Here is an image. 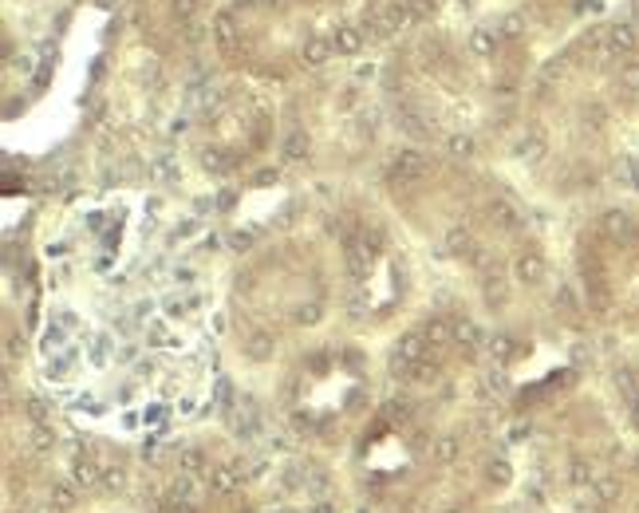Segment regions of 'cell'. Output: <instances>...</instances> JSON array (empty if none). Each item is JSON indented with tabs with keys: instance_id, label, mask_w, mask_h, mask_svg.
<instances>
[{
	"instance_id": "6da1fadb",
	"label": "cell",
	"mask_w": 639,
	"mask_h": 513,
	"mask_svg": "<svg viewBox=\"0 0 639 513\" xmlns=\"http://www.w3.org/2000/svg\"><path fill=\"white\" fill-rule=\"evenodd\" d=\"M426 174V158L418 154V150H399L395 158H391V186L395 190H407V186H415L418 178Z\"/></svg>"
},
{
	"instance_id": "7a4b0ae2",
	"label": "cell",
	"mask_w": 639,
	"mask_h": 513,
	"mask_svg": "<svg viewBox=\"0 0 639 513\" xmlns=\"http://www.w3.org/2000/svg\"><path fill=\"white\" fill-rule=\"evenodd\" d=\"M300 56H304V64L308 67H320V64H328V60L336 56V44H332L328 36H308L304 48H300Z\"/></svg>"
},
{
	"instance_id": "3957f363",
	"label": "cell",
	"mask_w": 639,
	"mask_h": 513,
	"mask_svg": "<svg viewBox=\"0 0 639 513\" xmlns=\"http://www.w3.org/2000/svg\"><path fill=\"white\" fill-rule=\"evenodd\" d=\"M513 276H517L521 285H541L544 281V261L537 253H521L513 261Z\"/></svg>"
},
{
	"instance_id": "277c9868",
	"label": "cell",
	"mask_w": 639,
	"mask_h": 513,
	"mask_svg": "<svg viewBox=\"0 0 639 513\" xmlns=\"http://www.w3.org/2000/svg\"><path fill=\"white\" fill-rule=\"evenodd\" d=\"M446 249L454 256L470 253L474 261H481V249L474 245V237H470V229H466V225H450V229H446Z\"/></svg>"
},
{
	"instance_id": "5b68a950",
	"label": "cell",
	"mask_w": 639,
	"mask_h": 513,
	"mask_svg": "<svg viewBox=\"0 0 639 513\" xmlns=\"http://www.w3.org/2000/svg\"><path fill=\"white\" fill-rule=\"evenodd\" d=\"M426 352H431V344H426V336H422V332H407V336L399 339V348H395V355H399V359H407V363L426 359Z\"/></svg>"
},
{
	"instance_id": "8992f818",
	"label": "cell",
	"mask_w": 639,
	"mask_h": 513,
	"mask_svg": "<svg viewBox=\"0 0 639 513\" xmlns=\"http://www.w3.org/2000/svg\"><path fill=\"white\" fill-rule=\"evenodd\" d=\"M71 481H75V486H83V490H91V486H103V470H99L91 458L75 454V462H71Z\"/></svg>"
},
{
	"instance_id": "52a82bcc",
	"label": "cell",
	"mask_w": 639,
	"mask_h": 513,
	"mask_svg": "<svg viewBox=\"0 0 639 513\" xmlns=\"http://www.w3.org/2000/svg\"><path fill=\"white\" fill-rule=\"evenodd\" d=\"M454 344H458V348H462L466 355H474L481 348V328L474 320H454Z\"/></svg>"
},
{
	"instance_id": "ba28073f",
	"label": "cell",
	"mask_w": 639,
	"mask_h": 513,
	"mask_svg": "<svg viewBox=\"0 0 639 513\" xmlns=\"http://www.w3.org/2000/svg\"><path fill=\"white\" fill-rule=\"evenodd\" d=\"M422 336H426V344H431V352H442L446 344H454V324L438 316V320H431L426 328H422Z\"/></svg>"
},
{
	"instance_id": "9c48e42d",
	"label": "cell",
	"mask_w": 639,
	"mask_h": 513,
	"mask_svg": "<svg viewBox=\"0 0 639 513\" xmlns=\"http://www.w3.org/2000/svg\"><path fill=\"white\" fill-rule=\"evenodd\" d=\"M367 269H371V249L359 245L355 237H348V273L359 281V276H367Z\"/></svg>"
},
{
	"instance_id": "30bf717a",
	"label": "cell",
	"mask_w": 639,
	"mask_h": 513,
	"mask_svg": "<svg viewBox=\"0 0 639 513\" xmlns=\"http://www.w3.org/2000/svg\"><path fill=\"white\" fill-rule=\"evenodd\" d=\"M213 40L225 51H233V44H237V20H233V12H217L213 16Z\"/></svg>"
},
{
	"instance_id": "8fae6325",
	"label": "cell",
	"mask_w": 639,
	"mask_h": 513,
	"mask_svg": "<svg viewBox=\"0 0 639 513\" xmlns=\"http://www.w3.org/2000/svg\"><path fill=\"white\" fill-rule=\"evenodd\" d=\"M592 490H596V501H600V505H612V501H620L623 481H620V474H604V478L592 481Z\"/></svg>"
},
{
	"instance_id": "7c38bea8",
	"label": "cell",
	"mask_w": 639,
	"mask_h": 513,
	"mask_svg": "<svg viewBox=\"0 0 639 513\" xmlns=\"http://www.w3.org/2000/svg\"><path fill=\"white\" fill-rule=\"evenodd\" d=\"M604 44L616 51V56H627V51L636 48V32H631L627 24H616V28H607L604 32Z\"/></svg>"
},
{
	"instance_id": "4fadbf2b",
	"label": "cell",
	"mask_w": 639,
	"mask_h": 513,
	"mask_svg": "<svg viewBox=\"0 0 639 513\" xmlns=\"http://www.w3.org/2000/svg\"><path fill=\"white\" fill-rule=\"evenodd\" d=\"M209 490H213V494H233V490H241V474L233 466H217V470L209 474Z\"/></svg>"
},
{
	"instance_id": "5bb4252c",
	"label": "cell",
	"mask_w": 639,
	"mask_h": 513,
	"mask_svg": "<svg viewBox=\"0 0 639 513\" xmlns=\"http://www.w3.org/2000/svg\"><path fill=\"white\" fill-rule=\"evenodd\" d=\"M363 40H367V36H363V28H339V32L332 36V44H336L339 56H352V51H359V48H363Z\"/></svg>"
},
{
	"instance_id": "9a60e30c",
	"label": "cell",
	"mask_w": 639,
	"mask_h": 513,
	"mask_svg": "<svg viewBox=\"0 0 639 513\" xmlns=\"http://www.w3.org/2000/svg\"><path fill=\"white\" fill-rule=\"evenodd\" d=\"M490 222H494L497 229H517V209H513L505 198H494V202H490Z\"/></svg>"
},
{
	"instance_id": "2e32d148",
	"label": "cell",
	"mask_w": 639,
	"mask_h": 513,
	"mask_svg": "<svg viewBox=\"0 0 639 513\" xmlns=\"http://www.w3.org/2000/svg\"><path fill=\"white\" fill-rule=\"evenodd\" d=\"M395 119H399V130H402V134H411V139H426V134H431V130H426V123H422L411 107H399V111H395Z\"/></svg>"
},
{
	"instance_id": "e0dca14e",
	"label": "cell",
	"mask_w": 639,
	"mask_h": 513,
	"mask_svg": "<svg viewBox=\"0 0 639 513\" xmlns=\"http://www.w3.org/2000/svg\"><path fill=\"white\" fill-rule=\"evenodd\" d=\"M517 154H521L525 162H541V154H544V134H541V130H537V127L529 130L525 139L517 143Z\"/></svg>"
},
{
	"instance_id": "ac0fdd59",
	"label": "cell",
	"mask_w": 639,
	"mask_h": 513,
	"mask_svg": "<svg viewBox=\"0 0 639 513\" xmlns=\"http://www.w3.org/2000/svg\"><path fill=\"white\" fill-rule=\"evenodd\" d=\"M458 450H462V446H458V438H454V434H446V438H438V442H434L431 458H434L438 466H450L454 458H458Z\"/></svg>"
},
{
	"instance_id": "d6986e66",
	"label": "cell",
	"mask_w": 639,
	"mask_h": 513,
	"mask_svg": "<svg viewBox=\"0 0 639 513\" xmlns=\"http://www.w3.org/2000/svg\"><path fill=\"white\" fill-rule=\"evenodd\" d=\"M75 505V481H56L51 486V510H71Z\"/></svg>"
},
{
	"instance_id": "ffe728a7",
	"label": "cell",
	"mask_w": 639,
	"mask_h": 513,
	"mask_svg": "<svg viewBox=\"0 0 639 513\" xmlns=\"http://www.w3.org/2000/svg\"><path fill=\"white\" fill-rule=\"evenodd\" d=\"M604 233L607 237H627V229H631V222H627V213H620V209H607L604 213Z\"/></svg>"
},
{
	"instance_id": "44dd1931",
	"label": "cell",
	"mask_w": 639,
	"mask_h": 513,
	"mask_svg": "<svg viewBox=\"0 0 639 513\" xmlns=\"http://www.w3.org/2000/svg\"><path fill=\"white\" fill-rule=\"evenodd\" d=\"M497 36H501L497 28H494V32H490V28H478V32L470 36V48L478 51V56H494V51H497Z\"/></svg>"
},
{
	"instance_id": "7402d4cb",
	"label": "cell",
	"mask_w": 639,
	"mask_h": 513,
	"mask_svg": "<svg viewBox=\"0 0 639 513\" xmlns=\"http://www.w3.org/2000/svg\"><path fill=\"white\" fill-rule=\"evenodd\" d=\"M178 470H182V474H202V470H206V454L197 446L182 450V454H178Z\"/></svg>"
},
{
	"instance_id": "603a6c76",
	"label": "cell",
	"mask_w": 639,
	"mask_h": 513,
	"mask_svg": "<svg viewBox=\"0 0 639 513\" xmlns=\"http://www.w3.org/2000/svg\"><path fill=\"white\" fill-rule=\"evenodd\" d=\"M28 446L40 450V454L56 446V434H51V427H44V422H32V431H28Z\"/></svg>"
},
{
	"instance_id": "cb8c5ba5",
	"label": "cell",
	"mask_w": 639,
	"mask_h": 513,
	"mask_svg": "<svg viewBox=\"0 0 639 513\" xmlns=\"http://www.w3.org/2000/svg\"><path fill=\"white\" fill-rule=\"evenodd\" d=\"M245 352L253 355V359H269V355H272V336H265V332H253V336L245 339Z\"/></svg>"
},
{
	"instance_id": "d4e9b609",
	"label": "cell",
	"mask_w": 639,
	"mask_h": 513,
	"mask_svg": "<svg viewBox=\"0 0 639 513\" xmlns=\"http://www.w3.org/2000/svg\"><path fill=\"white\" fill-rule=\"evenodd\" d=\"M304 154H308V134H304V130H292L288 143H285V158L296 162V158H304Z\"/></svg>"
},
{
	"instance_id": "484cf974",
	"label": "cell",
	"mask_w": 639,
	"mask_h": 513,
	"mask_svg": "<svg viewBox=\"0 0 639 513\" xmlns=\"http://www.w3.org/2000/svg\"><path fill=\"white\" fill-rule=\"evenodd\" d=\"M450 154H454V158H474V139H470V134H466V130H458V134H450Z\"/></svg>"
},
{
	"instance_id": "4316f807",
	"label": "cell",
	"mask_w": 639,
	"mask_h": 513,
	"mask_svg": "<svg viewBox=\"0 0 639 513\" xmlns=\"http://www.w3.org/2000/svg\"><path fill=\"white\" fill-rule=\"evenodd\" d=\"M485 300H490L494 308H501V305H505V281H501L497 273H490V276H485Z\"/></svg>"
},
{
	"instance_id": "83f0119b",
	"label": "cell",
	"mask_w": 639,
	"mask_h": 513,
	"mask_svg": "<svg viewBox=\"0 0 639 513\" xmlns=\"http://www.w3.org/2000/svg\"><path fill=\"white\" fill-rule=\"evenodd\" d=\"M568 481H572V486H588V481H596L592 478V466L584 462V458H572V466H568Z\"/></svg>"
},
{
	"instance_id": "f1b7e54d",
	"label": "cell",
	"mask_w": 639,
	"mask_h": 513,
	"mask_svg": "<svg viewBox=\"0 0 639 513\" xmlns=\"http://www.w3.org/2000/svg\"><path fill=\"white\" fill-rule=\"evenodd\" d=\"M411 379H415V383H431V379H438V363H431V359H418L415 368H411Z\"/></svg>"
},
{
	"instance_id": "f546056e",
	"label": "cell",
	"mask_w": 639,
	"mask_h": 513,
	"mask_svg": "<svg viewBox=\"0 0 639 513\" xmlns=\"http://www.w3.org/2000/svg\"><path fill=\"white\" fill-rule=\"evenodd\" d=\"M490 352H494V359H501V363H505V359H513V339L497 332V336L490 339Z\"/></svg>"
},
{
	"instance_id": "4dcf8cb0",
	"label": "cell",
	"mask_w": 639,
	"mask_h": 513,
	"mask_svg": "<svg viewBox=\"0 0 639 513\" xmlns=\"http://www.w3.org/2000/svg\"><path fill=\"white\" fill-rule=\"evenodd\" d=\"M320 316H324V305H320V300H308L304 308H296V324H320Z\"/></svg>"
},
{
	"instance_id": "1f68e13d",
	"label": "cell",
	"mask_w": 639,
	"mask_h": 513,
	"mask_svg": "<svg viewBox=\"0 0 639 513\" xmlns=\"http://www.w3.org/2000/svg\"><path fill=\"white\" fill-rule=\"evenodd\" d=\"M509 478H513L509 462H505V458H494V462H490V481H494V486H505Z\"/></svg>"
},
{
	"instance_id": "d6a6232c",
	"label": "cell",
	"mask_w": 639,
	"mask_h": 513,
	"mask_svg": "<svg viewBox=\"0 0 639 513\" xmlns=\"http://www.w3.org/2000/svg\"><path fill=\"white\" fill-rule=\"evenodd\" d=\"M103 486H107V490H123V486H127V470H123V466L103 470Z\"/></svg>"
},
{
	"instance_id": "836d02e7",
	"label": "cell",
	"mask_w": 639,
	"mask_h": 513,
	"mask_svg": "<svg viewBox=\"0 0 639 513\" xmlns=\"http://www.w3.org/2000/svg\"><path fill=\"white\" fill-rule=\"evenodd\" d=\"M407 8H411V16H415V20L434 16V0H407Z\"/></svg>"
},
{
	"instance_id": "e575fe53",
	"label": "cell",
	"mask_w": 639,
	"mask_h": 513,
	"mask_svg": "<svg viewBox=\"0 0 639 513\" xmlns=\"http://www.w3.org/2000/svg\"><path fill=\"white\" fill-rule=\"evenodd\" d=\"M620 83L627 87V91H639V64H627V67H620Z\"/></svg>"
},
{
	"instance_id": "d590c367",
	"label": "cell",
	"mask_w": 639,
	"mask_h": 513,
	"mask_svg": "<svg viewBox=\"0 0 639 513\" xmlns=\"http://www.w3.org/2000/svg\"><path fill=\"white\" fill-rule=\"evenodd\" d=\"M170 8H174L178 20H190L197 12V0H170Z\"/></svg>"
},
{
	"instance_id": "8d00e7d4",
	"label": "cell",
	"mask_w": 639,
	"mask_h": 513,
	"mask_svg": "<svg viewBox=\"0 0 639 513\" xmlns=\"http://www.w3.org/2000/svg\"><path fill=\"white\" fill-rule=\"evenodd\" d=\"M28 415H32V422H48V403L44 399H28Z\"/></svg>"
},
{
	"instance_id": "74e56055",
	"label": "cell",
	"mask_w": 639,
	"mask_h": 513,
	"mask_svg": "<svg viewBox=\"0 0 639 513\" xmlns=\"http://www.w3.org/2000/svg\"><path fill=\"white\" fill-rule=\"evenodd\" d=\"M497 32H501V36H517V32H521V16H505Z\"/></svg>"
},
{
	"instance_id": "f35d334b",
	"label": "cell",
	"mask_w": 639,
	"mask_h": 513,
	"mask_svg": "<svg viewBox=\"0 0 639 513\" xmlns=\"http://www.w3.org/2000/svg\"><path fill=\"white\" fill-rule=\"evenodd\" d=\"M249 241H253V233H233V245H237V249H245Z\"/></svg>"
},
{
	"instance_id": "ab89813d",
	"label": "cell",
	"mask_w": 639,
	"mask_h": 513,
	"mask_svg": "<svg viewBox=\"0 0 639 513\" xmlns=\"http://www.w3.org/2000/svg\"><path fill=\"white\" fill-rule=\"evenodd\" d=\"M162 450L158 446H143V462H154V458H158Z\"/></svg>"
},
{
	"instance_id": "60d3db41",
	"label": "cell",
	"mask_w": 639,
	"mask_h": 513,
	"mask_svg": "<svg viewBox=\"0 0 639 513\" xmlns=\"http://www.w3.org/2000/svg\"><path fill=\"white\" fill-rule=\"evenodd\" d=\"M312 513H339V510H336V505H332V501H320V505H316V510H312Z\"/></svg>"
},
{
	"instance_id": "b9f144b4",
	"label": "cell",
	"mask_w": 639,
	"mask_h": 513,
	"mask_svg": "<svg viewBox=\"0 0 639 513\" xmlns=\"http://www.w3.org/2000/svg\"><path fill=\"white\" fill-rule=\"evenodd\" d=\"M91 4H95V8H114L119 0H91Z\"/></svg>"
},
{
	"instance_id": "7bdbcfd3",
	"label": "cell",
	"mask_w": 639,
	"mask_h": 513,
	"mask_svg": "<svg viewBox=\"0 0 639 513\" xmlns=\"http://www.w3.org/2000/svg\"><path fill=\"white\" fill-rule=\"evenodd\" d=\"M636 474H639V454H636Z\"/></svg>"
},
{
	"instance_id": "ee69618b",
	"label": "cell",
	"mask_w": 639,
	"mask_h": 513,
	"mask_svg": "<svg viewBox=\"0 0 639 513\" xmlns=\"http://www.w3.org/2000/svg\"><path fill=\"white\" fill-rule=\"evenodd\" d=\"M442 513H462V510H442Z\"/></svg>"
},
{
	"instance_id": "f6af8a7d",
	"label": "cell",
	"mask_w": 639,
	"mask_h": 513,
	"mask_svg": "<svg viewBox=\"0 0 639 513\" xmlns=\"http://www.w3.org/2000/svg\"><path fill=\"white\" fill-rule=\"evenodd\" d=\"M636 16H639V8H636Z\"/></svg>"
}]
</instances>
